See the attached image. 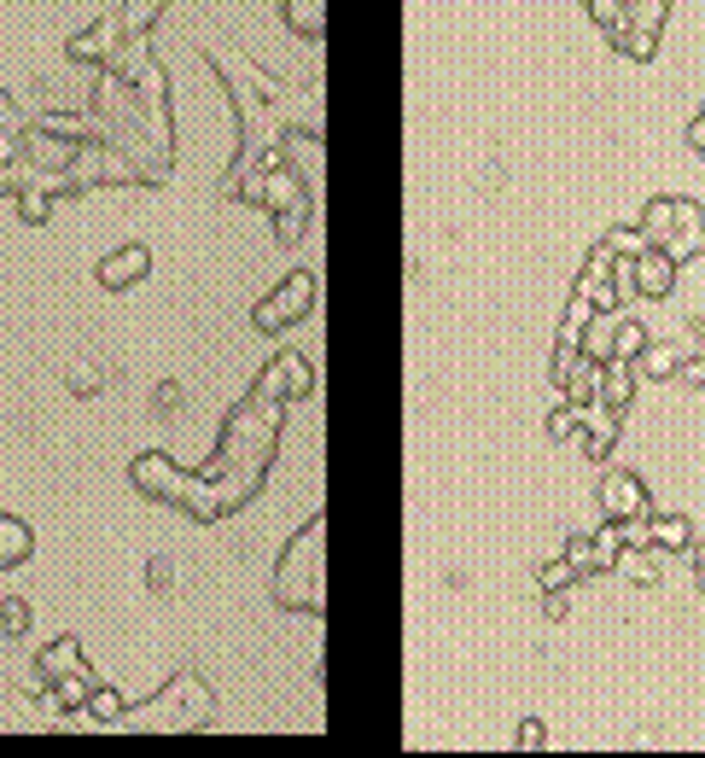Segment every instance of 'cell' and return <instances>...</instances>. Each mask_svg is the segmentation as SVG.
<instances>
[{
    "label": "cell",
    "mask_w": 705,
    "mask_h": 758,
    "mask_svg": "<svg viewBox=\"0 0 705 758\" xmlns=\"http://www.w3.org/2000/svg\"><path fill=\"white\" fill-rule=\"evenodd\" d=\"M30 549H35L30 525H24V519H12V514H0V572H6V566H24Z\"/></svg>",
    "instance_id": "7c38bea8"
},
{
    "label": "cell",
    "mask_w": 705,
    "mask_h": 758,
    "mask_svg": "<svg viewBox=\"0 0 705 758\" xmlns=\"http://www.w3.org/2000/svg\"><path fill=\"white\" fill-rule=\"evenodd\" d=\"M164 6H169V0H129V6L117 12V18H123V35H146V30H152V18H158Z\"/></svg>",
    "instance_id": "9a60e30c"
},
{
    "label": "cell",
    "mask_w": 705,
    "mask_h": 758,
    "mask_svg": "<svg viewBox=\"0 0 705 758\" xmlns=\"http://www.w3.org/2000/svg\"><path fill=\"white\" fill-rule=\"evenodd\" d=\"M671 222H676V199H653V205H647V228H641V234L659 245L665 234H671Z\"/></svg>",
    "instance_id": "7402d4cb"
},
{
    "label": "cell",
    "mask_w": 705,
    "mask_h": 758,
    "mask_svg": "<svg viewBox=\"0 0 705 758\" xmlns=\"http://www.w3.org/2000/svg\"><path fill=\"white\" fill-rule=\"evenodd\" d=\"M566 560L577 566V578H583V572H589V537H571V543H566Z\"/></svg>",
    "instance_id": "cb8c5ba5"
},
{
    "label": "cell",
    "mask_w": 705,
    "mask_h": 758,
    "mask_svg": "<svg viewBox=\"0 0 705 758\" xmlns=\"http://www.w3.org/2000/svg\"><path fill=\"white\" fill-rule=\"evenodd\" d=\"M618 572H624L630 584H653V578H659V572H653V560L641 554V543H624V549H618Z\"/></svg>",
    "instance_id": "ac0fdd59"
},
{
    "label": "cell",
    "mask_w": 705,
    "mask_h": 758,
    "mask_svg": "<svg viewBox=\"0 0 705 758\" xmlns=\"http://www.w3.org/2000/svg\"><path fill=\"white\" fill-rule=\"evenodd\" d=\"M111 35H123V18H100L88 35H76L70 41V59L76 65H117V41Z\"/></svg>",
    "instance_id": "52a82bcc"
},
{
    "label": "cell",
    "mask_w": 705,
    "mask_h": 758,
    "mask_svg": "<svg viewBox=\"0 0 705 758\" xmlns=\"http://www.w3.org/2000/svg\"><path fill=\"white\" fill-rule=\"evenodd\" d=\"M321 537H327V519H309L298 537H292V549L280 560V572H274V601L280 607H309V613H321L327 601H321Z\"/></svg>",
    "instance_id": "6da1fadb"
},
{
    "label": "cell",
    "mask_w": 705,
    "mask_h": 758,
    "mask_svg": "<svg viewBox=\"0 0 705 758\" xmlns=\"http://www.w3.org/2000/svg\"><path fill=\"white\" fill-rule=\"evenodd\" d=\"M309 385H315V368L303 362V356H274V368H263V379L251 385V391H263V397H280V403H292V397H309Z\"/></svg>",
    "instance_id": "277c9868"
},
{
    "label": "cell",
    "mask_w": 705,
    "mask_h": 758,
    "mask_svg": "<svg viewBox=\"0 0 705 758\" xmlns=\"http://www.w3.org/2000/svg\"><path fill=\"white\" fill-rule=\"evenodd\" d=\"M694 560H700V595H705V554H694Z\"/></svg>",
    "instance_id": "f1b7e54d"
},
{
    "label": "cell",
    "mask_w": 705,
    "mask_h": 758,
    "mask_svg": "<svg viewBox=\"0 0 705 758\" xmlns=\"http://www.w3.org/2000/svg\"><path fill=\"white\" fill-rule=\"evenodd\" d=\"M665 251H671V263L682 269L688 257H700L705 251V216H700V205L694 199H676V222H671V234H665Z\"/></svg>",
    "instance_id": "5b68a950"
},
{
    "label": "cell",
    "mask_w": 705,
    "mask_h": 758,
    "mask_svg": "<svg viewBox=\"0 0 705 758\" xmlns=\"http://www.w3.org/2000/svg\"><path fill=\"white\" fill-rule=\"evenodd\" d=\"M146 269H152V251H146V245H123V251H111L100 263V286L105 292H123V286H135Z\"/></svg>",
    "instance_id": "ba28073f"
},
{
    "label": "cell",
    "mask_w": 705,
    "mask_h": 758,
    "mask_svg": "<svg viewBox=\"0 0 705 758\" xmlns=\"http://www.w3.org/2000/svg\"><path fill=\"white\" fill-rule=\"evenodd\" d=\"M647 543L653 549H688L694 543V525L682 514H647Z\"/></svg>",
    "instance_id": "4fadbf2b"
},
{
    "label": "cell",
    "mask_w": 705,
    "mask_h": 758,
    "mask_svg": "<svg viewBox=\"0 0 705 758\" xmlns=\"http://www.w3.org/2000/svg\"><path fill=\"white\" fill-rule=\"evenodd\" d=\"M12 700V689H0V706ZM30 724V712H0V729H24Z\"/></svg>",
    "instance_id": "484cf974"
},
{
    "label": "cell",
    "mask_w": 705,
    "mask_h": 758,
    "mask_svg": "<svg viewBox=\"0 0 705 758\" xmlns=\"http://www.w3.org/2000/svg\"><path fill=\"white\" fill-rule=\"evenodd\" d=\"M12 123H18V111H12V105H6V94H0V135H6V129H12Z\"/></svg>",
    "instance_id": "4316f807"
},
{
    "label": "cell",
    "mask_w": 705,
    "mask_h": 758,
    "mask_svg": "<svg viewBox=\"0 0 705 758\" xmlns=\"http://www.w3.org/2000/svg\"><path fill=\"white\" fill-rule=\"evenodd\" d=\"M641 350H647V327H641V321H630V315H618V339H612V356L636 362Z\"/></svg>",
    "instance_id": "2e32d148"
},
{
    "label": "cell",
    "mask_w": 705,
    "mask_h": 758,
    "mask_svg": "<svg viewBox=\"0 0 705 758\" xmlns=\"http://www.w3.org/2000/svg\"><path fill=\"white\" fill-rule=\"evenodd\" d=\"M88 659H82V648H76V636H59L53 648H41L35 654V677L41 683H53V677H65V671H82Z\"/></svg>",
    "instance_id": "30bf717a"
},
{
    "label": "cell",
    "mask_w": 705,
    "mask_h": 758,
    "mask_svg": "<svg viewBox=\"0 0 705 758\" xmlns=\"http://www.w3.org/2000/svg\"><path fill=\"white\" fill-rule=\"evenodd\" d=\"M123 712H129V706H123L111 689H94V694H88V718H94V724H123Z\"/></svg>",
    "instance_id": "44dd1931"
},
{
    "label": "cell",
    "mask_w": 705,
    "mask_h": 758,
    "mask_svg": "<svg viewBox=\"0 0 705 758\" xmlns=\"http://www.w3.org/2000/svg\"><path fill=\"white\" fill-rule=\"evenodd\" d=\"M688 385H705V356H694V362H688Z\"/></svg>",
    "instance_id": "83f0119b"
},
{
    "label": "cell",
    "mask_w": 705,
    "mask_h": 758,
    "mask_svg": "<svg viewBox=\"0 0 705 758\" xmlns=\"http://www.w3.org/2000/svg\"><path fill=\"white\" fill-rule=\"evenodd\" d=\"M636 362L647 368V379H671L676 368H682V350L676 345H653V350H641Z\"/></svg>",
    "instance_id": "e0dca14e"
},
{
    "label": "cell",
    "mask_w": 705,
    "mask_h": 758,
    "mask_svg": "<svg viewBox=\"0 0 705 758\" xmlns=\"http://www.w3.org/2000/svg\"><path fill=\"white\" fill-rule=\"evenodd\" d=\"M542 741H548V735H542V724H537V718H525V724H519V741H513V747H542Z\"/></svg>",
    "instance_id": "d4e9b609"
},
{
    "label": "cell",
    "mask_w": 705,
    "mask_h": 758,
    "mask_svg": "<svg viewBox=\"0 0 705 758\" xmlns=\"http://www.w3.org/2000/svg\"><path fill=\"white\" fill-rule=\"evenodd\" d=\"M286 18H292V30H309V35L327 30V12H321V0H286Z\"/></svg>",
    "instance_id": "d6986e66"
},
{
    "label": "cell",
    "mask_w": 705,
    "mask_h": 758,
    "mask_svg": "<svg viewBox=\"0 0 705 758\" xmlns=\"http://www.w3.org/2000/svg\"><path fill=\"white\" fill-rule=\"evenodd\" d=\"M589 403H595V397H589ZM589 403L560 397V403H554V414H548V438H554V444H566L571 432H583V409H589Z\"/></svg>",
    "instance_id": "5bb4252c"
},
{
    "label": "cell",
    "mask_w": 705,
    "mask_h": 758,
    "mask_svg": "<svg viewBox=\"0 0 705 758\" xmlns=\"http://www.w3.org/2000/svg\"><path fill=\"white\" fill-rule=\"evenodd\" d=\"M100 689V683H94V671H88V665H82V671H65V677H53V683H47V694H53V706H59V712H76V706H88V694Z\"/></svg>",
    "instance_id": "8fae6325"
},
{
    "label": "cell",
    "mask_w": 705,
    "mask_h": 758,
    "mask_svg": "<svg viewBox=\"0 0 705 758\" xmlns=\"http://www.w3.org/2000/svg\"><path fill=\"white\" fill-rule=\"evenodd\" d=\"M309 310H315V275L298 269V275L280 280L269 298H257L251 321H257L263 333H280V327H292V321H309Z\"/></svg>",
    "instance_id": "7a4b0ae2"
},
{
    "label": "cell",
    "mask_w": 705,
    "mask_h": 758,
    "mask_svg": "<svg viewBox=\"0 0 705 758\" xmlns=\"http://www.w3.org/2000/svg\"><path fill=\"white\" fill-rule=\"evenodd\" d=\"M630 385H636V362H624V356L601 362V403H606L612 414L630 409Z\"/></svg>",
    "instance_id": "9c48e42d"
},
{
    "label": "cell",
    "mask_w": 705,
    "mask_h": 758,
    "mask_svg": "<svg viewBox=\"0 0 705 758\" xmlns=\"http://www.w3.org/2000/svg\"><path fill=\"white\" fill-rule=\"evenodd\" d=\"M571 578H577V566H571V560H548V566H542V595H560V589L571 584Z\"/></svg>",
    "instance_id": "603a6c76"
},
{
    "label": "cell",
    "mask_w": 705,
    "mask_h": 758,
    "mask_svg": "<svg viewBox=\"0 0 705 758\" xmlns=\"http://www.w3.org/2000/svg\"><path fill=\"white\" fill-rule=\"evenodd\" d=\"M601 508L612 519H647L653 514V502H647V484L636 479V473H612V479L601 484Z\"/></svg>",
    "instance_id": "8992f818"
},
{
    "label": "cell",
    "mask_w": 705,
    "mask_h": 758,
    "mask_svg": "<svg viewBox=\"0 0 705 758\" xmlns=\"http://www.w3.org/2000/svg\"><path fill=\"white\" fill-rule=\"evenodd\" d=\"M30 630V601L24 595H6L0 601V636H24Z\"/></svg>",
    "instance_id": "ffe728a7"
},
{
    "label": "cell",
    "mask_w": 705,
    "mask_h": 758,
    "mask_svg": "<svg viewBox=\"0 0 705 758\" xmlns=\"http://www.w3.org/2000/svg\"><path fill=\"white\" fill-rule=\"evenodd\" d=\"M624 275H630V292H641V298H671L676 286V263L665 245H641L636 257H624Z\"/></svg>",
    "instance_id": "3957f363"
}]
</instances>
